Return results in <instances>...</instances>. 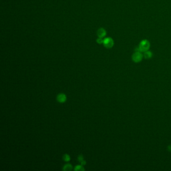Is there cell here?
Segmentation results:
<instances>
[{"label": "cell", "mask_w": 171, "mask_h": 171, "mask_svg": "<svg viewBox=\"0 0 171 171\" xmlns=\"http://www.w3.org/2000/svg\"><path fill=\"white\" fill-rule=\"evenodd\" d=\"M97 34H98L99 38H103L104 37H105L106 34H107V32H106V31L103 28H100L98 30Z\"/></svg>", "instance_id": "obj_5"}, {"label": "cell", "mask_w": 171, "mask_h": 171, "mask_svg": "<svg viewBox=\"0 0 171 171\" xmlns=\"http://www.w3.org/2000/svg\"><path fill=\"white\" fill-rule=\"evenodd\" d=\"M78 161H79V162H81V161H82L83 160H84L83 159V156L82 155H79L78 156Z\"/></svg>", "instance_id": "obj_10"}, {"label": "cell", "mask_w": 171, "mask_h": 171, "mask_svg": "<svg viewBox=\"0 0 171 171\" xmlns=\"http://www.w3.org/2000/svg\"><path fill=\"white\" fill-rule=\"evenodd\" d=\"M144 54L143 55V56L145 57V58L146 59H150L152 57V53L150 51L148 50L147 51H146L145 52H144Z\"/></svg>", "instance_id": "obj_6"}, {"label": "cell", "mask_w": 171, "mask_h": 171, "mask_svg": "<svg viewBox=\"0 0 171 171\" xmlns=\"http://www.w3.org/2000/svg\"><path fill=\"white\" fill-rule=\"evenodd\" d=\"M74 171H84L85 170V169L83 167L82 165H77L76 166L74 169Z\"/></svg>", "instance_id": "obj_8"}, {"label": "cell", "mask_w": 171, "mask_h": 171, "mask_svg": "<svg viewBox=\"0 0 171 171\" xmlns=\"http://www.w3.org/2000/svg\"><path fill=\"white\" fill-rule=\"evenodd\" d=\"M56 99L60 103H64L67 100V96L64 93H60L57 95Z\"/></svg>", "instance_id": "obj_4"}, {"label": "cell", "mask_w": 171, "mask_h": 171, "mask_svg": "<svg viewBox=\"0 0 171 171\" xmlns=\"http://www.w3.org/2000/svg\"><path fill=\"white\" fill-rule=\"evenodd\" d=\"M103 44L104 46L107 49H110L113 47L114 45L113 40L111 38H107L103 40Z\"/></svg>", "instance_id": "obj_3"}, {"label": "cell", "mask_w": 171, "mask_h": 171, "mask_svg": "<svg viewBox=\"0 0 171 171\" xmlns=\"http://www.w3.org/2000/svg\"><path fill=\"white\" fill-rule=\"evenodd\" d=\"M80 163H81V165H82V166L85 165L86 164V161H84V160H83L82 161H81Z\"/></svg>", "instance_id": "obj_12"}, {"label": "cell", "mask_w": 171, "mask_h": 171, "mask_svg": "<svg viewBox=\"0 0 171 171\" xmlns=\"http://www.w3.org/2000/svg\"><path fill=\"white\" fill-rule=\"evenodd\" d=\"M150 43L148 40H143L140 42L139 46L137 48V51H140L141 52H145L148 51L150 48Z\"/></svg>", "instance_id": "obj_1"}, {"label": "cell", "mask_w": 171, "mask_h": 171, "mask_svg": "<svg viewBox=\"0 0 171 171\" xmlns=\"http://www.w3.org/2000/svg\"><path fill=\"white\" fill-rule=\"evenodd\" d=\"M143 55L140 51H136L134 53L132 56V59L133 62L136 63H138L141 62L143 58Z\"/></svg>", "instance_id": "obj_2"}, {"label": "cell", "mask_w": 171, "mask_h": 171, "mask_svg": "<svg viewBox=\"0 0 171 171\" xmlns=\"http://www.w3.org/2000/svg\"><path fill=\"white\" fill-rule=\"evenodd\" d=\"M96 41L98 44H102L103 42V40L101 38H98V39H97Z\"/></svg>", "instance_id": "obj_11"}, {"label": "cell", "mask_w": 171, "mask_h": 171, "mask_svg": "<svg viewBox=\"0 0 171 171\" xmlns=\"http://www.w3.org/2000/svg\"><path fill=\"white\" fill-rule=\"evenodd\" d=\"M73 169L72 166L70 164H66L63 167V170L65 171H71Z\"/></svg>", "instance_id": "obj_7"}, {"label": "cell", "mask_w": 171, "mask_h": 171, "mask_svg": "<svg viewBox=\"0 0 171 171\" xmlns=\"http://www.w3.org/2000/svg\"><path fill=\"white\" fill-rule=\"evenodd\" d=\"M63 160L66 161V162H68V161H70V156L68 154H65L63 155Z\"/></svg>", "instance_id": "obj_9"}]
</instances>
